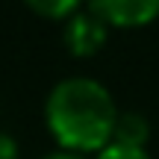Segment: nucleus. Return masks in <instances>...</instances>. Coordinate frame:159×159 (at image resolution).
<instances>
[{
  "mask_svg": "<svg viewBox=\"0 0 159 159\" xmlns=\"http://www.w3.org/2000/svg\"><path fill=\"white\" fill-rule=\"evenodd\" d=\"M121 109L103 83L91 77H68L50 89L44 100V124L68 153H100L112 142Z\"/></svg>",
  "mask_w": 159,
  "mask_h": 159,
  "instance_id": "1",
  "label": "nucleus"
},
{
  "mask_svg": "<svg viewBox=\"0 0 159 159\" xmlns=\"http://www.w3.org/2000/svg\"><path fill=\"white\" fill-rule=\"evenodd\" d=\"M62 39H65V47H68L71 56L77 59H89L94 53L103 50L109 39V27L89 9V6H80V12L65 21V30H62Z\"/></svg>",
  "mask_w": 159,
  "mask_h": 159,
  "instance_id": "2",
  "label": "nucleus"
},
{
  "mask_svg": "<svg viewBox=\"0 0 159 159\" xmlns=\"http://www.w3.org/2000/svg\"><path fill=\"white\" fill-rule=\"evenodd\" d=\"M89 9L109 30H139L159 18V0H94Z\"/></svg>",
  "mask_w": 159,
  "mask_h": 159,
  "instance_id": "3",
  "label": "nucleus"
},
{
  "mask_svg": "<svg viewBox=\"0 0 159 159\" xmlns=\"http://www.w3.org/2000/svg\"><path fill=\"white\" fill-rule=\"evenodd\" d=\"M150 139V121L144 118L142 112H118V121H115L112 130V142L115 144H127V148H144Z\"/></svg>",
  "mask_w": 159,
  "mask_h": 159,
  "instance_id": "4",
  "label": "nucleus"
},
{
  "mask_svg": "<svg viewBox=\"0 0 159 159\" xmlns=\"http://www.w3.org/2000/svg\"><path fill=\"white\" fill-rule=\"evenodd\" d=\"M27 9L33 12V15H39V18L65 24L74 12H80V3H74V0H30Z\"/></svg>",
  "mask_w": 159,
  "mask_h": 159,
  "instance_id": "5",
  "label": "nucleus"
},
{
  "mask_svg": "<svg viewBox=\"0 0 159 159\" xmlns=\"http://www.w3.org/2000/svg\"><path fill=\"white\" fill-rule=\"evenodd\" d=\"M97 159H150V153H148V148H127V144L109 142L97 153Z\"/></svg>",
  "mask_w": 159,
  "mask_h": 159,
  "instance_id": "6",
  "label": "nucleus"
},
{
  "mask_svg": "<svg viewBox=\"0 0 159 159\" xmlns=\"http://www.w3.org/2000/svg\"><path fill=\"white\" fill-rule=\"evenodd\" d=\"M0 159H21V148L12 136L0 133Z\"/></svg>",
  "mask_w": 159,
  "mask_h": 159,
  "instance_id": "7",
  "label": "nucleus"
},
{
  "mask_svg": "<svg viewBox=\"0 0 159 159\" xmlns=\"http://www.w3.org/2000/svg\"><path fill=\"white\" fill-rule=\"evenodd\" d=\"M41 159H85V156H80V153H68V150H53V153H47V156H41Z\"/></svg>",
  "mask_w": 159,
  "mask_h": 159,
  "instance_id": "8",
  "label": "nucleus"
}]
</instances>
